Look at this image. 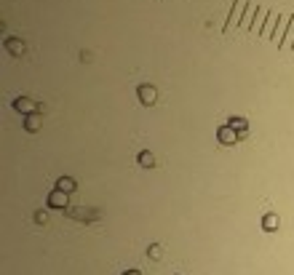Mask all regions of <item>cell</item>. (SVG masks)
I'll use <instances>...</instances> for the list:
<instances>
[{"label": "cell", "mask_w": 294, "mask_h": 275, "mask_svg": "<svg viewBox=\"0 0 294 275\" xmlns=\"http://www.w3.org/2000/svg\"><path fill=\"white\" fill-rule=\"evenodd\" d=\"M14 110H16V112H24V115H30V112L35 115V112H38V105H35L32 99H27V96H19V99L14 102Z\"/></svg>", "instance_id": "cell-1"}, {"label": "cell", "mask_w": 294, "mask_h": 275, "mask_svg": "<svg viewBox=\"0 0 294 275\" xmlns=\"http://www.w3.org/2000/svg\"><path fill=\"white\" fill-rule=\"evenodd\" d=\"M67 216H75V219H81V222H94L97 219V211H88V209H67Z\"/></svg>", "instance_id": "cell-2"}, {"label": "cell", "mask_w": 294, "mask_h": 275, "mask_svg": "<svg viewBox=\"0 0 294 275\" xmlns=\"http://www.w3.org/2000/svg\"><path fill=\"white\" fill-rule=\"evenodd\" d=\"M137 94H139V99H142V105H152V102H155V96H158V91L152 88V85H139L137 88Z\"/></svg>", "instance_id": "cell-3"}, {"label": "cell", "mask_w": 294, "mask_h": 275, "mask_svg": "<svg viewBox=\"0 0 294 275\" xmlns=\"http://www.w3.org/2000/svg\"><path fill=\"white\" fill-rule=\"evenodd\" d=\"M217 136H219L222 145H235V142H238V134H235V128H230V126H222Z\"/></svg>", "instance_id": "cell-4"}, {"label": "cell", "mask_w": 294, "mask_h": 275, "mask_svg": "<svg viewBox=\"0 0 294 275\" xmlns=\"http://www.w3.org/2000/svg\"><path fill=\"white\" fill-rule=\"evenodd\" d=\"M75 187H78V182H75V179H70V176H62V179L56 182V190L67 192V195H70V192H75Z\"/></svg>", "instance_id": "cell-5"}, {"label": "cell", "mask_w": 294, "mask_h": 275, "mask_svg": "<svg viewBox=\"0 0 294 275\" xmlns=\"http://www.w3.org/2000/svg\"><path fill=\"white\" fill-rule=\"evenodd\" d=\"M48 206H56V209H64V206H67V192H62V190L51 192V195H48Z\"/></svg>", "instance_id": "cell-6"}, {"label": "cell", "mask_w": 294, "mask_h": 275, "mask_svg": "<svg viewBox=\"0 0 294 275\" xmlns=\"http://www.w3.org/2000/svg\"><path fill=\"white\" fill-rule=\"evenodd\" d=\"M228 126H230V128H235L238 134H246V120L244 118H230Z\"/></svg>", "instance_id": "cell-7"}, {"label": "cell", "mask_w": 294, "mask_h": 275, "mask_svg": "<svg viewBox=\"0 0 294 275\" xmlns=\"http://www.w3.org/2000/svg\"><path fill=\"white\" fill-rule=\"evenodd\" d=\"M5 48H8L11 54H21V51H24V43H21V40H16V38H11L8 43H5Z\"/></svg>", "instance_id": "cell-8"}, {"label": "cell", "mask_w": 294, "mask_h": 275, "mask_svg": "<svg viewBox=\"0 0 294 275\" xmlns=\"http://www.w3.org/2000/svg\"><path fill=\"white\" fill-rule=\"evenodd\" d=\"M24 128L27 131H38V128H41V118H38V115H27V120H24Z\"/></svg>", "instance_id": "cell-9"}, {"label": "cell", "mask_w": 294, "mask_h": 275, "mask_svg": "<svg viewBox=\"0 0 294 275\" xmlns=\"http://www.w3.org/2000/svg\"><path fill=\"white\" fill-rule=\"evenodd\" d=\"M262 227H265V230H275V227H278V216H275V214L265 216V219H262Z\"/></svg>", "instance_id": "cell-10"}, {"label": "cell", "mask_w": 294, "mask_h": 275, "mask_svg": "<svg viewBox=\"0 0 294 275\" xmlns=\"http://www.w3.org/2000/svg\"><path fill=\"white\" fill-rule=\"evenodd\" d=\"M139 163H142L145 169H150V166H152V155H150V152H142V155H139Z\"/></svg>", "instance_id": "cell-11"}, {"label": "cell", "mask_w": 294, "mask_h": 275, "mask_svg": "<svg viewBox=\"0 0 294 275\" xmlns=\"http://www.w3.org/2000/svg\"><path fill=\"white\" fill-rule=\"evenodd\" d=\"M161 256H163L161 246H150V259H161Z\"/></svg>", "instance_id": "cell-12"}, {"label": "cell", "mask_w": 294, "mask_h": 275, "mask_svg": "<svg viewBox=\"0 0 294 275\" xmlns=\"http://www.w3.org/2000/svg\"><path fill=\"white\" fill-rule=\"evenodd\" d=\"M123 275H142L139 270H128V273H123Z\"/></svg>", "instance_id": "cell-13"}]
</instances>
